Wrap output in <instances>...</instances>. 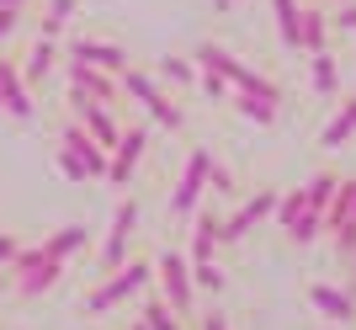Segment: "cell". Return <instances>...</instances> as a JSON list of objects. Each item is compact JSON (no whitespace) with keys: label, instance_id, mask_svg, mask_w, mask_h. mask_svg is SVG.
<instances>
[{"label":"cell","instance_id":"obj_1","mask_svg":"<svg viewBox=\"0 0 356 330\" xmlns=\"http://www.w3.org/2000/svg\"><path fill=\"white\" fill-rule=\"evenodd\" d=\"M11 267H16V288H22L27 299H38V293H48V288L59 283L64 261H59V256H48L43 245H38V251H16Z\"/></svg>","mask_w":356,"mask_h":330},{"label":"cell","instance_id":"obj_2","mask_svg":"<svg viewBox=\"0 0 356 330\" xmlns=\"http://www.w3.org/2000/svg\"><path fill=\"white\" fill-rule=\"evenodd\" d=\"M122 91H128L138 107H149V112H154L165 128H181V123H186V118H181V107L170 102V96H165V91L154 86L149 75H138V70H122Z\"/></svg>","mask_w":356,"mask_h":330},{"label":"cell","instance_id":"obj_3","mask_svg":"<svg viewBox=\"0 0 356 330\" xmlns=\"http://www.w3.org/2000/svg\"><path fill=\"white\" fill-rule=\"evenodd\" d=\"M144 283H149V267H144V261H134V267H118V277H106V283H102V288H96V293L86 299V309H90V315H102V309L122 304L128 293H138Z\"/></svg>","mask_w":356,"mask_h":330},{"label":"cell","instance_id":"obj_4","mask_svg":"<svg viewBox=\"0 0 356 330\" xmlns=\"http://www.w3.org/2000/svg\"><path fill=\"white\" fill-rule=\"evenodd\" d=\"M59 150L70 155V160L80 165V171H86V176H106V165H112V160H106V150H102V144H96V139L86 134V128H64V139H59Z\"/></svg>","mask_w":356,"mask_h":330},{"label":"cell","instance_id":"obj_5","mask_svg":"<svg viewBox=\"0 0 356 330\" xmlns=\"http://www.w3.org/2000/svg\"><path fill=\"white\" fill-rule=\"evenodd\" d=\"M70 91L90 96V102H118L112 75H106V70H96V64H80V59H70Z\"/></svg>","mask_w":356,"mask_h":330},{"label":"cell","instance_id":"obj_6","mask_svg":"<svg viewBox=\"0 0 356 330\" xmlns=\"http://www.w3.org/2000/svg\"><path fill=\"white\" fill-rule=\"evenodd\" d=\"M70 59L96 64V70H106V75H122V70H128V54H122L118 43H96V38H80V43L70 48Z\"/></svg>","mask_w":356,"mask_h":330},{"label":"cell","instance_id":"obj_7","mask_svg":"<svg viewBox=\"0 0 356 330\" xmlns=\"http://www.w3.org/2000/svg\"><path fill=\"white\" fill-rule=\"evenodd\" d=\"M0 96H6V112H11V118H32V91H27V75H22L11 59H0Z\"/></svg>","mask_w":356,"mask_h":330},{"label":"cell","instance_id":"obj_8","mask_svg":"<svg viewBox=\"0 0 356 330\" xmlns=\"http://www.w3.org/2000/svg\"><path fill=\"white\" fill-rule=\"evenodd\" d=\"M144 128H128V134L118 139V155H112V165H106V176H112V187H122V181L134 176V165L144 160Z\"/></svg>","mask_w":356,"mask_h":330},{"label":"cell","instance_id":"obj_9","mask_svg":"<svg viewBox=\"0 0 356 330\" xmlns=\"http://www.w3.org/2000/svg\"><path fill=\"white\" fill-rule=\"evenodd\" d=\"M134 219H138V203H122L118 224H112V235H106V251H102V267L106 272L122 267V256H128V235H134Z\"/></svg>","mask_w":356,"mask_h":330},{"label":"cell","instance_id":"obj_10","mask_svg":"<svg viewBox=\"0 0 356 330\" xmlns=\"http://www.w3.org/2000/svg\"><path fill=\"white\" fill-rule=\"evenodd\" d=\"M208 171H213V160L202 150L186 160V176H181V187H176V197H170V208L176 213H192V203H197V192H202V181H208Z\"/></svg>","mask_w":356,"mask_h":330},{"label":"cell","instance_id":"obj_11","mask_svg":"<svg viewBox=\"0 0 356 330\" xmlns=\"http://www.w3.org/2000/svg\"><path fill=\"white\" fill-rule=\"evenodd\" d=\"M160 277H165V299L176 315L192 309V283H186V267H181V256H160Z\"/></svg>","mask_w":356,"mask_h":330},{"label":"cell","instance_id":"obj_12","mask_svg":"<svg viewBox=\"0 0 356 330\" xmlns=\"http://www.w3.org/2000/svg\"><path fill=\"white\" fill-rule=\"evenodd\" d=\"M271 11H277L282 43L287 48H303V11H298V0H271Z\"/></svg>","mask_w":356,"mask_h":330},{"label":"cell","instance_id":"obj_13","mask_svg":"<svg viewBox=\"0 0 356 330\" xmlns=\"http://www.w3.org/2000/svg\"><path fill=\"white\" fill-rule=\"evenodd\" d=\"M261 213H271V192H266V197H255L250 208H239L234 219H229V224L218 229V240H239V235H245V229H250L255 219H261Z\"/></svg>","mask_w":356,"mask_h":330},{"label":"cell","instance_id":"obj_14","mask_svg":"<svg viewBox=\"0 0 356 330\" xmlns=\"http://www.w3.org/2000/svg\"><path fill=\"white\" fill-rule=\"evenodd\" d=\"M314 304H319L330 320H356V299H351V293H335V288H314Z\"/></svg>","mask_w":356,"mask_h":330},{"label":"cell","instance_id":"obj_15","mask_svg":"<svg viewBox=\"0 0 356 330\" xmlns=\"http://www.w3.org/2000/svg\"><path fill=\"white\" fill-rule=\"evenodd\" d=\"M54 59H59V54H54V38H43V43H32V54H27V70H22V75H27L32 86H38V80H48Z\"/></svg>","mask_w":356,"mask_h":330},{"label":"cell","instance_id":"obj_16","mask_svg":"<svg viewBox=\"0 0 356 330\" xmlns=\"http://www.w3.org/2000/svg\"><path fill=\"white\" fill-rule=\"evenodd\" d=\"M325 11H319V6H303V48H309V54H319V48H325Z\"/></svg>","mask_w":356,"mask_h":330},{"label":"cell","instance_id":"obj_17","mask_svg":"<svg viewBox=\"0 0 356 330\" xmlns=\"http://www.w3.org/2000/svg\"><path fill=\"white\" fill-rule=\"evenodd\" d=\"M277 96H261V91H239V112H245V118H255V123H271L277 118Z\"/></svg>","mask_w":356,"mask_h":330},{"label":"cell","instance_id":"obj_18","mask_svg":"<svg viewBox=\"0 0 356 330\" xmlns=\"http://www.w3.org/2000/svg\"><path fill=\"white\" fill-rule=\"evenodd\" d=\"M80 245H86V229H80V224H70V229H59V235H54V240H48L43 251H48V256H59V261H64V256H74Z\"/></svg>","mask_w":356,"mask_h":330},{"label":"cell","instance_id":"obj_19","mask_svg":"<svg viewBox=\"0 0 356 330\" xmlns=\"http://www.w3.org/2000/svg\"><path fill=\"white\" fill-rule=\"evenodd\" d=\"M335 86H341V75H335V59L319 48V54H314V91H325V96H330Z\"/></svg>","mask_w":356,"mask_h":330},{"label":"cell","instance_id":"obj_20","mask_svg":"<svg viewBox=\"0 0 356 330\" xmlns=\"http://www.w3.org/2000/svg\"><path fill=\"white\" fill-rule=\"evenodd\" d=\"M70 16H74V0H48V16H43V38H59Z\"/></svg>","mask_w":356,"mask_h":330},{"label":"cell","instance_id":"obj_21","mask_svg":"<svg viewBox=\"0 0 356 330\" xmlns=\"http://www.w3.org/2000/svg\"><path fill=\"white\" fill-rule=\"evenodd\" d=\"M351 128H356V102H351V107H346V112H341V118H335V123H330V128H325V144H330V150H335V144H341V139L351 134Z\"/></svg>","mask_w":356,"mask_h":330},{"label":"cell","instance_id":"obj_22","mask_svg":"<svg viewBox=\"0 0 356 330\" xmlns=\"http://www.w3.org/2000/svg\"><path fill=\"white\" fill-rule=\"evenodd\" d=\"M303 208H309V192H287V203H282V229L293 235V224L303 219Z\"/></svg>","mask_w":356,"mask_h":330},{"label":"cell","instance_id":"obj_23","mask_svg":"<svg viewBox=\"0 0 356 330\" xmlns=\"http://www.w3.org/2000/svg\"><path fill=\"white\" fill-rule=\"evenodd\" d=\"M160 75H165V80H176V86L197 80V75H192V64H186V59H176V54H170V59H160Z\"/></svg>","mask_w":356,"mask_h":330},{"label":"cell","instance_id":"obj_24","mask_svg":"<svg viewBox=\"0 0 356 330\" xmlns=\"http://www.w3.org/2000/svg\"><path fill=\"white\" fill-rule=\"evenodd\" d=\"M16 27H22V6H0V43H6Z\"/></svg>","mask_w":356,"mask_h":330},{"label":"cell","instance_id":"obj_25","mask_svg":"<svg viewBox=\"0 0 356 330\" xmlns=\"http://www.w3.org/2000/svg\"><path fill=\"white\" fill-rule=\"evenodd\" d=\"M213 240H218V224L208 219V224H202V235H197V261H208V256H213Z\"/></svg>","mask_w":356,"mask_h":330},{"label":"cell","instance_id":"obj_26","mask_svg":"<svg viewBox=\"0 0 356 330\" xmlns=\"http://www.w3.org/2000/svg\"><path fill=\"white\" fill-rule=\"evenodd\" d=\"M197 283H202V288H213V293H218V288H223V272L213 267V261H197Z\"/></svg>","mask_w":356,"mask_h":330},{"label":"cell","instance_id":"obj_27","mask_svg":"<svg viewBox=\"0 0 356 330\" xmlns=\"http://www.w3.org/2000/svg\"><path fill=\"white\" fill-rule=\"evenodd\" d=\"M149 330H176L170 325V309H160V304H154V309H149V320H144Z\"/></svg>","mask_w":356,"mask_h":330},{"label":"cell","instance_id":"obj_28","mask_svg":"<svg viewBox=\"0 0 356 330\" xmlns=\"http://www.w3.org/2000/svg\"><path fill=\"white\" fill-rule=\"evenodd\" d=\"M16 251H22V245H16L11 235H0V267H11V261H16Z\"/></svg>","mask_w":356,"mask_h":330},{"label":"cell","instance_id":"obj_29","mask_svg":"<svg viewBox=\"0 0 356 330\" xmlns=\"http://www.w3.org/2000/svg\"><path fill=\"white\" fill-rule=\"evenodd\" d=\"M335 27H346V32H356V6H346L341 16H335Z\"/></svg>","mask_w":356,"mask_h":330},{"label":"cell","instance_id":"obj_30","mask_svg":"<svg viewBox=\"0 0 356 330\" xmlns=\"http://www.w3.org/2000/svg\"><path fill=\"white\" fill-rule=\"evenodd\" d=\"M208 330H229V325H223V315H208Z\"/></svg>","mask_w":356,"mask_h":330},{"label":"cell","instance_id":"obj_31","mask_svg":"<svg viewBox=\"0 0 356 330\" xmlns=\"http://www.w3.org/2000/svg\"><path fill=\"white\" fill-rule=\"evenodd\" d=\"M0 6H27V0H0Z\"/></svg>","mask_w":356,"mask_h":330},{"label":"cell","instance_id":"obj_32","mask_svg":"<svg viewBox=\"0 0 356 330\" xmlns=\"http://www.w3.org/2000/svg\"><path fill=\"white\" fill-rule=\"evenodd\" d=\"M229 6H234V0H218V11H229Z\"/></svg>","mask_w":356,"mask_h":330},{"label":"cell","instance_id":"obj_33","mask_svg":"<svg viewBox=\"0 0 356 330\" xmlns=\"http://www.w3.org/2000/svg\"><path fill=\"white\" fill-rule=\"evenodd\" d=\"M0 112H6V96H0Z\"/></svg>","mask_w":356,"mask_h":330},{"label":"cell","instance_id":"obj_34","mask_svg":"<svg viewBox=\"0 0 356 330\" xmlns=\"http://www.w3.org/2000/svg\"><path fill=\"white\" fill-rule=\"evenodd\" d=\"M0 288H6V272H0Z\"/></svg>","mask_w":356,"mask_h":330}]
</instances>
